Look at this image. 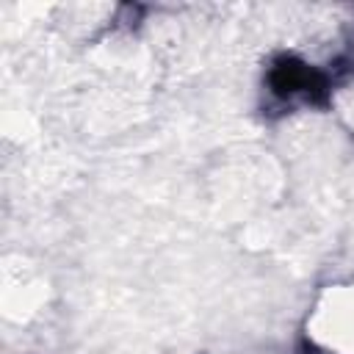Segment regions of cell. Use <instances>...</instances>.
Segmentation results:
<instances>
[{
  "mask_svg": "<svg viewBox=\"0 0 354 354\" xmlns=\"http://www.w3.org/2000/svg\"><path fill=\"white\" fill-rule=\"evenodd\" d=\"M268 86L282 100H296V97H301V100H318L329 88V80H326L324 72H318L310 64L288 55V58L277 61L268 69Z\"/></svg>",
  "mask_w": 354,
  "mask_h": 354,
  "instance_id": "obj_1",
  "label": "cell"
}]
</instances>
